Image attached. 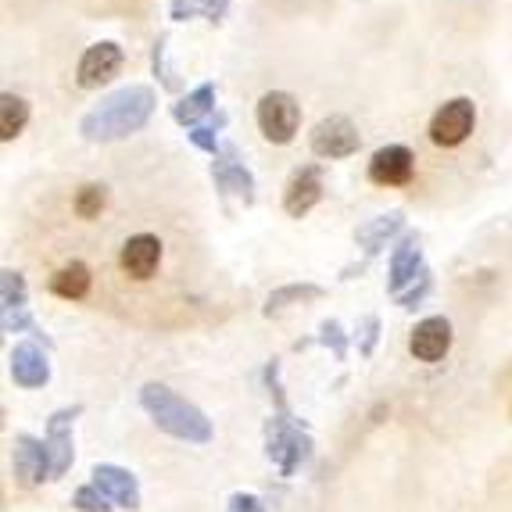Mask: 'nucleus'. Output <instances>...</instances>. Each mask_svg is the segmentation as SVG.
I'll use <instances>...</instances> for the list:
<instances>
[{"label": "nucleus", "mask_w": 512, "mask_h": 512, "mask_svg": "<svg viewBox=\"0 0 512 512\" xmlns=\"http://www.w3.org/2000/svg\"><path fill=\"white\" fill-rule=\"evenodd\" d=\"M154 90L151 86H126L119 94L104 97L97 108H90L79 122V133H83L90 144H111V140H122L129 133H137L151 122L154 115Z\"/></svg>", "instance_id": "nucleus-1"}, {"label": "nucleus", "mask_w": 512, "mask_h": 512, "mask_svg": "<svg viewBox=\"0 0 512 512\" xmlns=\"http://www.w3.org/2000/svg\"><path fill=\"white\" fill-rule=\"evenodd\" d=\"M140 405H144V412L154 419V427L165 430V434L180 437V441H187V444L212 441V434H215L212 419L197 409V405H190L187 398H180L172 387L144 384L140 387Z\"/></svg>", "instance_id": "nucleus-2"}, {"label": "nucleus", "mask_w": 512, "mask_h": 512, "mask_svg": "<svg viewBox=\"0 0 512 512\" xmlns=\"http://www.w3.org/2000/svg\"><path fill=\"white\" fill-rule=\"evenodd\" d=\"M265 455L283 477H294L312 455V437L305 434L298 419H291L287 412H276L265 423Z\"/></svg>", "instance_id": "nucleus-3"}, {"label": "nucleus", "mask_w": 512, "mask_h": 512, "mask_svg": "<svg viewBox=\"0 0 512 512\" xmlns=\"http://www.w3.org/2000/svg\"><path fill=\"white\" fill-rule=\"evenodd\" d=\"M255 119L269 144H291L301 126V104L294 101L287 90H269V94L258 101Z\"/></svg>", "instance_id": "nucleus-4"}, {"label": "nucleus", "mask_w": 512, "mask_h": 512, "mask_svg": "<svg viewBox=\"0 0 512 512\" xmlns=\"http://www.w3.org/2000/svg\"><path fill=\"white\" fill-rule=\"evenodd\" d=\"M477 126V108L470 97H455V101L441 104L430 119V140L437 147H459Z\"/></svg>", "instance_id": "nucleus-5"}, {"label": "nucleus", "mask_w": 512, "mask_h": 512, "mask_svg": "<svg viewBox=\"0 0 512 512\" xmlns=\"http://www.w3.org/2000/svg\"><path fill=\"white\" fill-rule=\"evenodd\" d=\"M362 147L359 126L344 115H330V119L316 122L312 129V154L326 158V162H337V158H351V154Z\"/></svg>", "instance_id": "nucleus-6"}, {"label": "nucleus", "mask_w": 512, "mask_h": 512, "mask_svg": "<svg viewBox=\"0 0 512 512\" xmlns=\"http://www.w3.org/2000/svg\"><path fill=\"white\" fill-rule=\"evenodd\" d=\"M212 176L222 194H233L237 201H244V205L255 201V176H251L248 165L240 162V151L233 144L219 147V154H215V162H212Z\"/></svg>", "instance_id": "nucleus-7"}, {"label": "nucleus", "mask_w": 512, "mask_h": 512, "mask_svg": "<svg viewBox=\"0 0 512 512\" xmlns=\"http://www.w3.org/2000/svg\"><path fill=\"white\" fill-rule=\"evenodd\" d=\"M119 69H122V47L111 40H101L94 47H86V54L79 58L76 83L83 90H97V86L111 83V79L119 76Z\"/></svg>", "instance_id": "nucleus-8"}, {"label": "nucleus", "mask_w": 512, "mask_h": 512, "mask_svg": "<svg viewBox=\"0 0 512 512\" xmlns=\"http://www.w3.org/2000/svg\"><path fill=\"white\" fill-rule=\"evenodd\" d=\"M11 462H15V477L22 487H36L43 480H51V452H47V441L33 434H18L15 437V452H11Z\"/></svg>", "instance_id": "nucleus-9"}, {"label": "nucleus", "mask_w": 512, "mask_h": 512, "mask_svg": "<svg viewBox=\"0 0 512 512\" xmlns=\"http://www.w3.org/2000/svg\"><path fill=\"white\" fill-rule=\"evenodd\" d=\"M416 172V154L405 144H387L369 158V180L376 187H405Z\"/></svg>", "instance_id": "nucleus-10"}, {"label": "nucleus", "mask_w": 512, "mask_h": 512, "mask_svg": "<svg viewBox=\"0 0 512 512\" xmlns=\"http://www.w3.org/2000/svg\"><path fill=\"white\" fill-rule=\"evenodd\" d=\"M448 348H452V323H448V319L430 316V319H423V323H416V330H412V337H409L412 359L434 366V362H441L444 355H448Z\"/></svg>", "instance_id": "nucleus-11"}, {"label": "nucleus", "mask_w": 512, "mask_h": 512, "mask_svg": "<svg viewBox=\"0 0 512 512\" xmlns=\"http://www.w3.org/2000/svg\"><path fill=\"white\" fill-rule=\"evenodd\" d=\"M79 412H83L79 405L76 409H61V412H54L51 423H47L43 441H47V452H51L54 477H65V473L72 470V459H76V448H72V423H76Z\"/></svg>", "instance_id": "nucleus-12"}, {"label": "nucleus", "mask_w": 512, "mask_h": 512, "mask_svg": "<svg viewBox=\"0 0 512 512\" xmlns=\"http://www.w3.org/2000/svg\"><path fill=\"white\" fill-rule=\"evenodd\" d=\"M319 201H323V172H319V165H305V169H298L291 180H287V190H283V212L301 219V215L312 212Z\"/></svg>", "instance_id": "nucleus-13"}, {"label": "nucleus", "mask_w": 512, "mask_h": 512, "mask_svg": "<svg viewBox=\"0 0 512 512\" xmlns=\"http://www.w3.org/2000/svg\"><path fill=\"white\" fill-rule=\"evenodd\" d=\"M11 380L26 391H36L51 380V362H47V351L36 341H22L11 348Z\"/></svg>", "instance_id": "nucleus-14"}, {"label": "nucleus", "mask_w": 512, "mask_h": 512, "mask_svg": "<svg viewBox=\"0 0 512 512\" xmlns=\"http://www.w3.org/2000/svg\"><path fill=\"white\" fill-rule=\"evenodd\" d=\"M90 484L101 487L111 505H119V509H129V512L140 509V484H137V477L129 470H122V466L101 462V466H94V480H90Z\"/></svg>", "instance_id": "nucleus-15"}, {"label": "nucleus", "mask_w": 512, "mask_h": 512, "mask_svg": "<svg viewBox=\"0 0 512 512\" xmlns=\"http://www.w3.org/2000/svg\"><path fill=\"white\" fill-rule=\"evenodd\" d=\"M158 262H162V240L151 237V233H137V237H129L122 244L119 265L122 273L133 276V280H151Z\"/></svg>", "instance_id": "nucleus-16"}, {"label": "nucleus", "mask_w": 512, "mask_h": 512, "mask_svg": "<svg viewBox=\"0 0 512 512\" xmlns=\"http://www.w3.org/2000/svg\"><path fill=\"white\" fill-rule=\"evenodd\" d=\"M423 248H419V237H402V244L394 248L391 255V280H387V287H391V294H402L409 283H416L419 276H423Z\"/></svg>", "instance_id": "nucleus-17"}, {"label": "nucleus", "mask_w": 512, "mask_h": 512, "mask_svg": "<svg viewBox=\"0 0 512 512\" xmlns=\"http://www.w3.org/2000/svg\"><path fill=\"white\" fill-rule=\"evenodd\" d=\"M405 226V215L402 212H387V215H376V219H369L366 226H359L355 230V244H359L366 255H380V251L391 244L398 233H402Z\"/></svg>", "instance_id": "nucleus-18"}, {"label": "nucleus", "mask_w": 512, "mask_h": 512, "mask_svg": "<svg viewBox=\"0 0 512 512\" xmlns=\"http://www.w3.org/2000/svg\"><path fill=\"white\" fill-rule=\"evenodd\" d=\"M212 115H215V86L212 83H201L197 90H190L187 97H180V101L172 104V119L187 129L201 126V122L212 119Z\"/></svg>", "instance_id": "nucleus-19"}, {"label": "nucleus", "mask_w": 512, "mask_h": 512, "mask_svg": "<svg viewBox=\"0 0 512 512\" xmlns=\"http://www.w3.org/2000/svg\"><path fill=\"white\" fill-rule=\"evenodd\" d=\"M51 291L58 298H69V301H83L90 294V269L83 262H69L61 265L58 273L51 276Z\"/></svg>", "instance_id": "nucleus-20"}, {"label": "nucleus", "mask_w": 512, "mask_h": 512, "mask_svg": "<svg viewBox=\"0 0 512 512\" xmlns=\"http://www.w3.org/2000/svg\"><path fill=\"white\" fill-rule=\"evenodd\" d=\"M29 122V101L18 94H4L0 97V140L8 144L15 140Z\"/></svg>", "instance_id": "nucleus-21"}, {"label": "nucleus", "mask_w": 512, "mask_h": 512, "mask_svg": "<svg viewBox=\"0 0 512 512\" xmlns=\"http://www.w3.org/2000/svg\"><path fill=\"white\" fill-rule=\"evenodd\" d=\"M230 8V0H172L169 18L172 22H190V18H208V22H219Z\"/></svg>", "instance_id": "nucleus-22"}, {"label": "nucleus", "mask_w": 512, "mask_h": 512, "mask_svg": "<svg viewBox=\"0 0 512 512\" xmlns=\"http://www.w3.org/2000/svg\"><path fill=\"white\" fill-rule=\"evenodd\" d=\"M319 287L316 283H291V287H280V291H273L269 298H265V316H280L283 308L298 305V301H316L319 298Z\"/></svg>", "instance_id": "nucleus-23"}, {"label": "nucleus", "mask_w": 512, "mask_h": 512, "mask_svg": "<svg viewBox=\"0 0 512 512\" xmlns=\"http://www.w3.org/2000/svg\"><path fill=\"white\" fill-rule=\"evenodd\" d=\"M104 205H108V187L104 183H86V187H79L76 201H72L79 219H97L104 212Z\"/></svg>", "instance_id": "nucleus-24"}, {"label": "nucleus", "mask_w": 512, "mask_h": 512, "mask_svg": "<svg viewBox=\"0 0 512 512\" xmlns=\"http://www.w3.org/2000/svg\"><path fill=\"white\" fill-rule=\"evenodd\" d=\"M222 126H226V111H215L212 119H205L201 126H194L187 133L190 137V144L194 147H201V151H208V154H219V133H222Z\"/></svg>", "instance_id": "nucleus-25"}, {"label": "nucleus", "mask_w": 512, "mask_h": 512, "mask_svg": "<svg viewBox=\"0 0 512 512\" xmlns=\"http://www.w3.org/2000/svg\"><path fill=\"white\" fill-rule=\"evenodd\" d=\"M11 308H29L26 305V280L15 269H4L0 276V312H11Z\"/></svg>", "instance_id": "nucleus-26"}, {"label": "nucleus", "mask_w": 512, "mask_h": 512, "mask_svg": "<svg viewBox=\"0 0 512 512\" xmlns=\"http://www.w3.org/2000/svg\"><path fill=\"white\" fill-rule=\"evenodd\" d=\"M72 509H79V512H111V502L104 498L101 487L86 484V487H79L76 495H72Z\"/></svg>", "instance_id": "nucleus-27"}, {"label": "nucleus", "mask_w": 512, "mask_h": 512, "mask_svg": "<svg viewBox=\"0 0 512 512\" xmlns=\"http://www.w3.org/2000/svg\"><path fill=\"white\" fill-rule=\"evenodd\" d=\"M430 287H434V273H430V269H423V276H419L416 283H409L402 294H394V301H398L402 308H416L419 301L430 294Z\"/></svg>", "instance_id": "nucleus-28"}, {"label": "nucleus", "mask_w": 512, "mask_h": 512, "mask_svg": "<svg viewBox=\"0 0 512 512\" xmlns=\"http://www.w3.org/2000/svg\"><path fill=\"white\" fill-rule=\"evenodd\" d=\"M165 51H169V40H158L154 43V76H162V86L165 90H180V79H176V72H172L169 58H165Z\"/></svg>", "instance_id": "nucleus-29"}, {"label": "nucleus", "mask_w": 512, "mask_h": 512, "mask_svg": "<svg viewBox=\"0 0 512 512\" xmlns=\"http://www.w3.org/2000/svg\"><path fill=\"white\" fill-rule=\"evenodd\" d=\"M319 333H323V337H319V341L326 344V348H333V355H337V359H344V355H348V341H344V333H341V323H323L319 326Z\"/></svg>", "instance_id": "nucleus-30"}, {"label": "nucleus", "mask_w": 512, "mask_h": 512, "mask_svg": "<svg viewBox=\"0 0 512 512\" xmlns=\"http://www.w3.org/2000/svg\"><path fill=\"white\" fill-rule=\"evenodd\" d=\"M376 333H380V319L376 316H369L366 323H362V344H359V355H373V348H376Z\"/></svg>", "instance_id": "nucleus-31"}, {"label": "nucleus", "mask_w": 512, "mask_h": 512, "mask_svg": "<svg viewBox=\"0 0 512 512\" xmlns=\"http://www.w3.org/2000/svg\"><path fill=\"white\" fill-rule=\"evenodd\" d=\"M226 512H265V505L258 502L255 495H244V491H237V495L230 498V505H226Z\"/></svg>", "instance_id": "nucleus-32"}]
</instances>
